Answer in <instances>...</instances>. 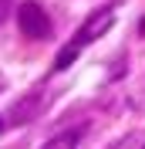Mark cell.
<instances>
[{"instance_id": "6da1fadb", "label": "cell", "mask_w": 145, "mask_h": 149, "mask_svg": "<svg viewBox=\"0 0 145 149\" xmlns=\"http://www.w3.org/2000/svg\"><path fill=\"white\" fill-rule=\"evenodd\" d=\"M17 27L30 37V41H47V37L54 34L51 31V20H47L44 7L37 3V0H24L17 3Z\"/></svg>"}, {"instance_id": "7a4b0ae2", "label": "cell", "mask_w": 145, "mask_h": 149, "mask_svg": "<svg viewBox=\"0 0 145 149\" xmlns=\"http://www.w3.org/2000/svg\"><path fill=\"white\" fill-rule=\"evenodd\" d=\"M111 20H115V10H111V7H98L95 14H88V20L81 24V31H78V37H74V41H78L81 47L91 44V41H98V37L111 27Z\"/></svg>"}, {"instance_id": "3957f363", "label": "cell", "mask_w": 145, "mask_h": 149, "mask_svg": "<svg viewBox=\"0 0 145 149\" xmlns=\"http://www.w3.org/2000/svg\"><path fill=\"white\" fill-rule=\"evenodd\" d=\"M41 105H44V95H41V92L27 95V98H20L17 109H14V122H17V125H24V122H34V119H37V112H41Z\"/></svg>"}, {"instance_id": "277c9868", "label": "cell", "mask_w": 145, "mask_h": 149, "mask_svg": "<svg viewBox=\"0 0 145 149\" xmlns=\"http://www.w3.org/2000/svg\"><path fill=\"white\" fill-rule=\"evenodd\" d=\"M81 136H84V125H78V129H64V132H57L54 139H47V146H41V149H78Z\"/></svg>"}, {"instance_id": "5b68a950", "label": "cell", "mask_w": 145, "mask_h": 149, "mask_svg": "<svg viewBox=\"0 0 145 149\" xmlns=\"http://www.w3.org/2000/svg\"><path fill=\"white\" fill-rule=\"evenodd\" d=\"M81 54V44L78 41H68V44L57 51V61H54V71H64V68H71L74 65V58Z\"/></svg>"}, {"instance_id": "8992f818", "label": "cell", "mask_w": 145, "mask_h": 149, "mask_svg": "<svg viewBox=\"0 0 145 149\" xmlns=\"http://www.w3.org/2000/svg\"><path fill=\"white\" fill-rule=\"evenodd\" d=\"M10 10H14V0H0V24L10 17Z\"/></svg>"}, {"instance_id": "52a82bcc", "label": "cell", "mask_w": 145, "mask_h": 149, "mask_svg": "<svg viewBox=\"0 0 145 149\" xmlns=\"http://www.w3.org/2000/svg\"><path fill=\"white\" fill-rule=\"evenodd\" d=\"M0 132H3V119H0Z\"/></svg>"}, {"instance_id": "ba28073f", "label": "cell", "mask_w": 145, "mask_h": 149, "mask_svg": "<svg viewBox=\"0 0 145 149\" xmlns=\"http://www.w3.org/2000/svg\"><path fill=\"white\" fill-rule=\"evenodd\" d=\"M142 149H145V146H142Z\"/></svg>"}]
</instances>
